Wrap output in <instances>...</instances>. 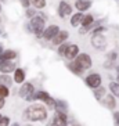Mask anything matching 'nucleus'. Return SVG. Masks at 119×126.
I'll return each instance as SVG.
<instances>
[{"mask_svg":"<svg viewBox=\"0 0 119 126\" xmlns=\"http://www.w3.org/2000/svg\"><path fill=\"white\" fill-rule=\"evenodd\" d=\"M13 78H10V75L8 74H1L0 75V85H4L7 86V87H10V86L13 85Z\"/></svg>","mask_w":119,"mask_h":126,"instance_id":"nucleus-21","label":"nucleus"},{"mask_svg":"<svg viewBox=\"0 0 119 126\" xmlns=\"http://www.w3.org/2000/svg\"><path fill=\"white\" fill-rule=\"evenodd\" d=\"M19 3L24 8H29L30 7V0H19Z\"/></svg>","mask_w":119,"mask_h":126,"instance_id":"nucleus-30","label":"nucleus"},{"mask_svg":"<svg viewBox=\"0 0 119 126\" xmlns=\"http://www.w3.org/2000/svg\"><path fill=\"white\" fill-rule=\"evenodd\" d=\"M11 126H19V125H18V123H13Z\"/></svg>","mask_w":119,"mask_h":126,"instance_id":"nucleus-36","label":"nucleus"},{"mask_svg":"<svg viewBox=\"0 0 119 126\" xmlns=\"http://www.w3.org/2000/svg\"><path fill=\"white\" fill-rule=\"evenodd\" d=\"M33 94H35V86L29 82H24L18 92V96L26 101H33Z\"/></svg>","mask_w":119,"mask_h":126,"instance_id":"nucleus-3","label":"nucleus"},{"mask_svg":"<svg viewBox=\"0 0 119 126\" xmlns=\"http://www.w3.org/2000/svg\"><path fill=\"white\" fill-rule=\"evenodd\" d=\"M25 126H32V125H25Z\"/></svg>","mask_w":119,"mask_h":126,"instance_id":"nucleus-42","label":"nucleus"},{"mask_svg":"<svg viewBox=\"0 0 119 126\" xmlns=\"http://www.w3.org/2000/svg\"><path fill=\"white\" fill-rule=\"evenodd\" d=\"M94 25V18H93V15L91 14H87L83 17V21H82V28H86L87 31H90V28Z\"/></svg>","mask_w":119,"mask_h":126,"instance_id":"nucleus-18","label":"nucleus"},{"mask_svg":"<svg viewBox=\"0 0 119 126\" xmlns=\"http://www.w3.org/2000/svg\"><path fill=\"white\" fill-rule=\"evenodd\" d=\"M54 110H56V112H64V114H67L68 105H67V103H65V101H62V100H56Z\"/></svg>","mask_w":119,"mask_h":126,"instance_id":"nucleus-20","label":"nucleus"},{"mask_svg":"<svg viewBox=\"0 0 119 126\" xmlns=\"http://www.w3.org/2000/svg\"><path fill=\"white\" fill-rule=\"evenodd\" d=\"M68 123V116L64 112H56L51 119V125L50 126H67Z\"/></svg>","mask_w":119,"mask_h":126,"instance_id":"nucleus-9","label":"nucleus"},{"mask_svg":"<svg viewBox=\"0 0 119 126\" xmlns=\"http://www.w3.org/2000/svg\"><path fill=\"white\" fill-rule=\"evenodd\" d=\"M100 101L108 110H115V107H116V100H115V96L114 94H105Z\"/></svg>","mask_w":119,"mask_h":126,"instance_id":"nucleus-12","label":"nucleus"},{"mask_svg":"<svg viewBox=\"0 0 119 126\" xmlns=\"http://www.w3.org/2000/svg\"><path fill=\"white\" fill-rule=\"evenodd\" d=\"M116 79H118V83H119V74H118V78H116Z\"/></svg>","mask_w":119,"mask_h":126,"instance_id":"nucleus-38","label":"nucleus"},{"mask_svg":"<svg viewBox=\"0 0 119 126\" xmlns=\"http://www.w3.org/2000/svg\"><path fill=\"white\" fill-rule=\"evenodd\" d=\"M33 100H39L43 101V103L47 105L48 108H54V104H56V100L53 98L47 92H43V90H39V92H35L33 94Z\"/></svg>","mask_w":119,"mask_h":126,"instance_id":"nucleus-6","label":"nucleus"},{"mask_svg":"<svg viewBox=\"0 0 119 126\" xmlns=\"http://www.w3.org/2000/svg\"><path fill=\"white\" fill-rule=\"evenodd\" d=\"M15 58H17V51H14V50H4L3 54L0 56V65L4 61H14Z\"/></svg>","mask_w":119,"mask_h":126,"instance_id":"nucleus-14","label":"nucleus"},{"mask_svg":"<svg viewBox=\"0 0 119 126\" xmlns=\"http://www.w3.org/2000/svg\"><path fill=\"white\" fill-rule=\"evenodd\" d=\"M0 1H6V0H0Z\"/></svg>","mask_w":119,"mask_h":126,"instance_id":"nucleus-43","label":"nucleus"},{"mask_svg":"<svg viewBox=\"0 0 119 126\" xmlns=\"http://www.w3.org/2000/svg\"><path fill=\"white\" fill-rule=\"evenodd\" d=\"M116 72H118V74H119V65H118V67H116Z\"/></svg>","mask_w":119,"mask_h":126,"instance_id":"nucleus-37","label":"nucleus"},{"mask_svg":"<svg viewBox=\"0 0 119 126\" xmlns=\"http://www.w3.org/2000/svg\"><path fill=\"white\" fill-rule=\"evenodd\" d=\"M0 11H1V4H0Z\"/></svg>","mask_w":119,"mask_h":126,"instance_id":"nucleus-40","label":"nucleus"},{"mask_svg":"<svg viewBox=\"0 0 119 126\" xmlns=\"http://www.w3.org/2000/svg\"><path fill=\"white\" fill-rule=\"evenodd\" d=\"M114 123L115 126H119V112H114Z\"/></svg>","mask_w":119,"mask_h":126,"instance_id":"nucleus-32","label":"nucleus"},{"mask_svg":"<svg viewBox=\"0 0 119 126\" xmlns=\"http://www.w3.org/2000/svg\"><path fill=\"white\" fill-rule=\"evenodd\" d=\"M101 75L100 74H90L86 76L85 79V83L89 87H91V89H97L98 86H101Z\"/></svg>","mask_w":119,"mask_h":126,"instance_id":"nucleus-7","label":"nucleus"},{"mask_svg":"<svg viewBox=\"0 0 119 126\" xmlns=\"http://www.w3.org/2000/svg\"><path fill=\"white\" fill-rule=\"evenodd\" d=\"M74 61H75V64H76V65H79V67L82 68L83 71L90 69V68H91V65H93L91 57H90L87 53H79Z\"/></svg>","mask_w":119,"mask_h":126,"instance_id":"nucleus-4","label":"nucleus"},{"mask_svg":"<svg viewBox=\"0 0 119 126\" xmlns=\"http://www.w3.org/2000/svg\"><path fill=\"white\" fill-rule=\"evenodd\" d=\"M58 32H60V28L57 25H50V26H47V28H45L42 37L46 39V40H53V37L56 36Z\"/></svg>","mask_w":119,"mask_h":126,"instance_id":"nucleus-10","label":"nucleus"},{"mask_svg":"<svg viewBox=\"0 0 119 126\" xmlns=\"http://www.w3.org/2000/svg\"><path fill=\"white\" fill-rule=\"evenodd\" d=\"M6 105V98H3V97H0V110Z\"/></svg>","mask_w":119,"mask_h":126,"instance_id":"nucleus-33","label":"nucleus"},{"mask_svg":"<svg viewBox=\"0 0 119 126\" xmlns=\"http://www.w3.org/2000/svg\"><path fill=\"white\" fill-rule=\"evenodd\" d=\"M108 61H115L116 57H118V53L116 51H111V53H108Z\"/></svg>","mask_w":119,"mask_h":126,"instance_id":"nucleus-29","label":"nucleus"},{"mask_svg":"<svg viewBox=\"0 0 119 126\" xmlns=\"http://www.w3.org/2000/svg\"><path fill=\"white\" fill-rule=\"evenodd\" d=\"M83 17H85V15H83L82 13H76V14H74L71 17V26H74V28L80 26L82 25V21H83Z\"/></svg>","mask_w":119,"mask_h":126,"instance_id":"nucleus-19","label":"nucleus"},{"mask_svg":"<svg viewBox=\"0 0 119 126\" xmlns=\"http://www.w3.org/2000/svg\"><path fill=\"white\" fill-rule=\"evenodd\" d=\"M15 63L14 61H4L1 65H0V72L1 74H11L15 71Z\"/></svg>","mask_w":119,"mask_h":126,"instance_id":"nucleus-15","label":"nucleus"},{"mask_svg":"<svg viewBox=\"0 0 119 126\" xmlns=\"http://www.w3.org/2000/svg\"><path fill=\"white\" fill-rule=\"evenodd\" d=\"M90 43L98 51H104L107 48V39L103 33H93V36L90 39Z\"/></svg>","mask_w":119,"mask_h":126,"instance_id":"nucleus-5","label":"nucleus"},{"mask_svg":"<svg viewBox=\"0 0 119 126\" xmlns=\"http://www.w3.org/2000/svg\"><path fill=\"white\" fill-rule=\"evenodd\" d=\"M24 116L30 122H43V121L47 119L48 112H47V108L45 105H42V104H30L25 110Z\"/></svg>","mask_w":119,"mask_h":126,"instance_id":"nucleus-1","label":"nucleus"},{"mask_svg":"<svg viewBox=\"0 0 119 126\" xmlns=\"http://www.w3.org/2000/svg\"><path fill=\"white\" fill-rule=\"evenodd\" d=\"M30 4H32L36 10H40V8L46 7V0H30Z\"/></svg>","mask_w":119,"mask_h":126,"instance_id":"nucleus-25","label":"nucleus"},{"mask_svg":"<svg viewBox=\"0 0 119 126\" xmlns=\"http://www.w3.org/2000/svg\"><path fill=\"white\" fill-rule=\"evenodd\" d=\"M68 36H69L68 31H60L58 33L53 37V40H51L53 45H54V46H60V45H62V43H65V40L68 39Z\"/></svg>","mask_w":119,"mask_h":126,"instance_id":"nucleus-13","label":"nucleus"},{"mask_svg":"<svg viewBox=\"0 0 119 126\" xmlns=\"http://www.w3.org/2000/svg\"><path fill=\"white\" fill-rule=\"evenodd\" d=\"M75 7H76L78 11H87L91 7V0H76Z\"/></svg>","mask_w":119,"mask_h":126,"instance_id":"nucleus-16","label":"nucleus"},{"mask_svg":"<svg viewBox=\"0 0 119 126\" xmlns=\"http://www.w3.org/2000/svg\"><path fill=\"white\" fill-rule=\"evenodd\" d=\"M72 14V7L71 4L67 3V1H60L58 4V15L61 17V18H65V17H68V15Z\"/></svg>","mask_w":119,"mask_h":126,"instance_id":"nucleus-11","label":"nucleus"},{"mask_svg":"<svg viewBox=\"0 0 119 126\" xmlns=\"http://www.w3.org/2000/svg\"><path fill=\"white\" fill-rule=\"evenodd\" d=\"M46 28V21H45V17H42V15H35L32 17L29 21V31L30 32H33L37 37H42L43 35V31Z\"/></svg>","mask_w":119,"mask_h":126,"instance_id":"nucleus-2","label":"nucleus"},{"mask_svg":"<svg viewBox=\"0 0 119 126\" xmlns=\"http://www.w3.org/2000/svg\"><path fill=\"white\" fill-rule=\"evenodd\" d=\"M1 118H3V115H1V114H0V119H1Z\"/></svg>","mask_w":119,"mask_h":126,"instance_id":"nucleus-39","label":"nucleus"},{"mask_svg":"<svg viewBox=\"0 0 119 126\" xmlns=\"http://www.w3.org/2000/svg\"><path fill=\"white\" fill-rule=\"evenodd\" d=\"M10 96V90H8L7 86L4 85H0V97H3V98H6V97Z\"/></svg>","mask_w":119,"mask_h":126,"instance_id":"nucleus-26","label":"nucleus"},{"mask_svg":"<svg viewBox=\"0 0 119 126\" xmlns=\"http://www.w3.org/2000/svg\"><path fill=\"white\" fill-rule=\"evenodd\" d=\"M3 51H4V48H3V46L0 45V56H1V54H3Z\"/></svg>","mask_w":119,"mask_h":126,"instance_id":"nucleus-35","label":"nucleus"},{"mask_svg":"<svg viewBox=\"0 0 119 126\" xmlns=\"http://www.w3.org/2000/svg\"><path fill=\"white\" fill-rule=\"evenodd\" d=\"M105 94H107V89H105V87H103V86H98L97 89H94V97H96L98 101H100L101 98L105 96Z\"/></svg>","mask_w":119,"mask_h":126,"instance_id":"nucleus-23","label":"nucleus"},{"mask_svg":"<svg viewBox=\"0 0 119 126\" xmlns=\"http://www.w3.org/2000/svg\"><path fill=\"white\" fill-rule=\"evenodd\" d=\"M105 31H107L105 26H98V28H96V29L93 31V33H104Z\"/></svg>","mask_w":119,"mask_h":126,"instance_id":"nucleus-31","label":"nucleus"},{"mask_svg":"<svg viewBox=\"0 0 119 126\" xmlns=\"http://www.w3.org/2000/svg\"><path fill=\"white\" fill-rule=\"evenodd\" d=\"M109 92L115 97H119V83L118 82H109Z\"/></svg>","mask_w":119,"mask_h":126,"instance_id":"nucleus-24","label":"nucleus"},{"mask_svg":"<svg viewBox=\"0 0 119 126\" xmlns=\"http://www.w3.org/2000/svg\"><path fill=\"white\" fill-rule=\"evenodd\" d=\"M67 126H79V125H78V123H75V122H68Z\"/></svg>","mask_w":119,"mask_h":126,"instance_id":"nucleus-34","label":"nucleus"},{"mask_svg":"<svg viewBox=\"0 0 119 126\" xmlns=\"http://www.w3.org/2000/svg\"><path fill=\"white\" fill-rule=\"evenodd\" d=\"M13 80H14L15 83H19V85L24 83V82H25V71H24L22 68H15Z\"/></svg>","mask_w":119,"mask_h":126,"instance_id":"nucleus-17","label":"nucleus"},{"mask_svg":"<svg viewBox=\"0 0 119 126\" xmlns=\"http://www.w3.org/2000/svg\"><path fill=\"white\" fill-rule=\"evenodd\" d=\"M0 24H1V17H0Z\"/></svg>","mask_w":119,"mask_h":126,"instance_id":"nucleus-41","label":"nucleus"},{"mask_svg":"<svg viewBox=\"0 0 119 126\" xmlns=\"http://www.w3.org/2000/svg\"><path fill=\"white\" fill-rule=\"evenodd\" d=\"M0 126H10V118L8 116H3L0 119Z\"/></svg>","mask_w":119,"mask_h":126,"instance_id":"nucleus-28","label":"nucleus"},{"mask_svg":"<svg viewBox=\"0 0 119 126\" xmlns=\"http://www.w3.org/2000/svg\"><path fill=\"white\" fill-rule=\"evenodd\" d=\"M68 69L71 71V72H74L75 75H82V74H83V69L79 67V65H76V64H75L74 60H72L71 63L68 64Z\"/></svg>","mask_w":119,"mask_h":126,"instance_id":"nucleus-22","label":"nucleus"},{"mask_svg":"<svg viewBox=\"0 0 119 126\" xmlns=\"http://www.w3.org/2000/svg\"><path fill=\"white\" fill-rule=\"evenodd\" d=\"M26 11H25V15H26V18H32V17H35V15H36V10H35V8H25Z\"/></svg>","mask_w":119,"mask_h":126,"instance_id":"nucleus-27","label":"nucleus"},{"mask_svg":"<svg viewBox=\"0 0 119 126\" xmlns=\"http://www.w3.org/2000/svg\"><path fill=\"white\" fill-rule=\"evenodd\" d=\"M78 54H79L78 45H71V43H68L67 47H65V51H64L62 57L67 58V60H75Z\"/></svg>","mask_w":119,"mask_h":126,"instance_id":"nucleus-8","label":"nucleus"}]
</instances>
